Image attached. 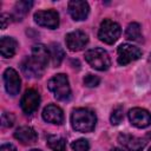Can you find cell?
Returning a JSON list of instances; mask_svg holds the SVG:
<instances>
[{
  "instance_id": "obj_25",
  "label": "cell",
  "mask_w": 151,
  "mask_h": 151,
  "mask_svg": "<svg viewBox=\"0 0 151 151\" xmlns=\"http://www.w3.org/2000/svg\"><path fill=\"white\" fill-rule=\"evenodd\" d=\"M0 21H1V28L5 29L7 27V25L11 22V15L7 13H2L0 15Z\"/></svg>"
},
{
  "instance_id": "obj_14",
  "label": "cell",
  "mask_w": 151,
  "mask_h": 151,
  "mask_svg": "<svg viewBox=\"0 0 151 151\" xmlns=\"http://www.w3.org/2000/svg\"><path fill=\"white\" fill-rule=\"evenodd\" d=\"M42 118L45 122L55 124V125H61L64 123V113L63 110L57 106V105H47L44 111H42Z\"/></svg>"
},
{
  "instance_id": "obj_7",
  "label": "cell",
  "mask_w": 151,
  "mask_h": 151,
  "mask_svg": "<svg viewBox=\"0 0 151 151\" xmlns=\"http://www.w3.org/2000/svg\"><path fill=\"white\" fill-rule=\"evenodd\" d=\"M45 68H46V66L44 64H41L40 61H38L32 55L25 58L21 63V71L28 78H39V77H41L45 72Z\"/></svg>"
},
{
  "instance_id": "obj_21",
  "label": "cell",
  "mask_w": 151,
  "mask_h": 151,
  "mask_svg": "<svg viewBox=\"0 0 151 151\" xmlns=\"http://www.w3.org/2000/svg\"><path fill=\"white\" fill-rule=\"evenodd\" d=\"M124 118V110L122 106H117L116 109H113L112 113H111V117H110V120H111V124L112 125H118L122 123Z\"/></svg>"
},
{
  "instance_id": "obj_11",
  "label": "cell",
  "mask_w": 151,
  "mask_h": 151,
  "mask_svg": "<svg viewBox=\"0 0 151 151\" xmlns=\"http://www.w3.org/2000/svg\"><path fill=\"white\" fill-rule=\"evenodd\" d=\"M4 83H5V88H6L8 94L17 96L19 93L21 80H20V77L15 70H13V68H6L5 70Z\"/></svg>"
},
{
  "instance_id": "obj_26",
  "label": "cell",
  "mask_w": 151,
  "mask_h": 151,
  "mask_svg": "<svg viewBox=\"0 0 151 151\" xmlns=\"http://www.w3.org/2000/svg\"><path fill=\"white\" fill-rule=\"evenodd\" d=\"M0 151H17V149L12 144H2L0 147Z\"/></svg>"
},
{
  "instance_id": "obj_9",
  "label": "cell",
  "mask_w": 151,
  "mask_h": 151,
  "mask_svg": "<svg viewBox=\"0 0 151 151\" xmlns=\"http://www.w3.org/2000/svg\"><path fill=\"white\" fill-rule=\"evenodd\" d=\"M39 104H40V94L33 88L27 90L20 100V106L26 114H31L34 111H37Z\"/></svg>"
},
{
  "instance_id": "obj_18",
  "label": "cell",
  "mask_w": 151,
  "mask_h": 151,
  "mask_svg": "<svg viewBox=\"0 0 151 151\" xmlns=\"http://www.w3.org/2000/svg\"><path fill=\"white\" fill-rule=\"evenodd\" d=\"M47 145L53 151H66V140L60 136H47Z\"/></svg>"
},
{
  "instance_id": "obj_15",
  "label": "cell",
  "mask_w": 151,
  "mask_h": 151,
  "mask_svg": "<svg viewBox=\"0 0 151 151\" xmlns=\"http://www.w3.org/2000/svg\"><path fill=\"white\" fill-rule=\"evenodd\" d=\"M14 138L24 145H32L37 142L38 134L31 126H21L14 132Z\"/></svg>"
},
{
  "instance_id": "obj_30",
  "label": "cell",
  "mask_w": 151,
  "mask_h": 151,
  "mask_svg": "<svg viewBox=\"0 0 151 151\" xmlns=\"http://www.w3.org/2000/svg\"><path fill=\"white\" fill-rule=\"evenodd\" d=\"M149 151H151V147H150V149H149Z\"/></svg>"
},
{
  "instance_id": "obj_10",
  "label": "cell",
  "mask_w": 151,
  "mask_h": 151,
  "mask_svg": "<svg viewBox=\"0 0 151 151\" xmlns=\"http://www.w3.org/2000/svg\"><path fill=\"white\" fill-rule=\"evenodd\" d=\"M127 114L131 124L138 129H144L151 124V114L145 109L133 107L129 111Z\"/></svg>"
},
{
  "instance_id": "obj_12",
  "label": "cell",
  "mask_w": 151,
  "mask_h": 151,
  "mask_svg": "<svg viewBox=\"0 0 151 151\" xmlns=\"http://www.w3.org/2000/svg\"><path fill=\"white\" fill-rule=\"evenodd\" d=\"M68 13L76 21L85 20L90 13V6L86 1L72 0L68 2Z\"/></svg>"
},
{
  "instance_id": "obj_4",
  "label": "cell",
  "mask_w": 151,
  "mask_h": 151,
  "mask_svg": "<svg viewBox=\"0 0 151 151\" xmlns=\"http://www.w3.org/2000/svg\"><path fill=\"white\" fill-rule=\"evenodd\" d=\"M120 33H122V29L119 24L110 19H104L98 31V38L100 41L111 45L118 40V38L120 37Z\"/></svg>"
},
{
  "instance_id": "obj_22",
  "label": "cell",
  "mask_w": 151,
  "mask_h": 151,
  "mask_svg": "<svg viewBox=\"0 0 151 151\" xmlns=\"http://www.w3.org/2000/svg\"><path fill=\"white\" fill-rule=\"evenodd\" d=\"M71 147L73 149V151H88L90 150V143L87 139L80 138V139L72 142Z\"/></svg>"
},
{
  "instance_id": "obj_5",
  "label": "cell",
  "mask_w": 151,
  "mask_h": 151,
  "mask_svg": "<svg viewBox=\"0 0 151 151\" xmlns=\"http://www.w3.org/2000/svg\"><path fill=\"white\" fill-rule=\"evenodd\" d=\"M118 64L125 66L142 57V51L133 45L130 44H122L118 47Z\"/></svg>"
},
{
  "instance_id": "obj_20",
  "label": "cell",
  "mask_w": 151,
  "mask_h": 151,
  "mask_svg": "<svg viewBox=\"0 0 151 151\" xmlns=\"http://www.w3.org/2000/svg\"><path fill=\"white\" fill-rule=\"evenodd\" d=\"M32 6H33L32 1H18L14 7V18L17 20H21V18L29 11Z\"/></svg>"
},
{
  "instance_id": "obj_1",
  "label": "cell",
  "mask_w": 151,
  "mask_h": 151,
  "mask_svg": "<svg viewBox=\"0 0 151 151\" xmlns=\"http://www.w3.org/2000/svg\"><path fill=\"white\" fill-rule=\"evenodd\" d=\"M97 117L93 111L84 107H79L72 111L71 125L78 132H91L94 130Z\"/></svg>"
},
{
  "instance_id": "obj_19",
  "label": "cell",
  "mask_w": 151,
  "mask_h": 151,
  "mask_svg": "<svg viewBox=\"0 0 151 151\" xmlns=\"http://www.w3.org/2000/svg\"><path fill=\"white\" fill-rule=\"evenodd\" d=\"M50 53H51V58H52V61H53V65L54 66H59L65 57V53L63 51V48L60 47L59 44H52L51 47H50Z\"/></svg>"
},
{
  "instance_id": "obj_23",
  "label": "cell",
  "mask_w": 151,
  "mask_h": 151,
  "mask_svg": "<svg viewBox=\"0 0 151 151\" xmlns=\"http://www.w3.org/2000/svg\"><path fill=\"white\" fill-rule=\"evenodd\" d=\"M99 83H100V78L94 74H87L84 78V84L87 87H96L99 85Z\"/></svg>"
},
{
  "instance_id": "obj_29",
  "label": "cell",
  "mask_w": 151,
  "mask_h": 151,
  "mask_svg": "<svg viewBox=\"0 0 151 151\" xmlns=\"http://www.w3.org/2000/svg\"><path fill=\"white\" fill-rule=\"evenodd\" d=\"M149 60H150V63H151V54H150V59H149Z\"/></svg>"
},
{
  "instance_id": "obj_8",
  "label": "cell",
  "mask_w": 151,
  "mask_h": 151,
  "mask_svg": "<svg viewBox=\"0 0 151 151\" xmlns=\"http://www.w3.org/2000/svg\"><path fill=\"white\" fill-rule=\"evenodd\" d=\"M65 41H66V46L68 47L70 51L77 52V51L83 50L87 45L88 37L83 31H73V32H70L66 34Z\"/></svg>"
},
{
  "instance_id": "obj_17",
  "label": "cell",
  "mask_w": 151,
  "mask_h": 151,
  "mask_svg": "<svg viewBox=\"0 0 151 151\" xmlns=\"http://www.w3.org/2000/svg\"><path fill=\"white\" fill-rule=\"evenodd\" d=\"M125 37L129 40L132 41H142L143 40V34H142V29H140V25L138 22H131L129 24L126 32H125Z\"/></svg>"
},
{
  "instance_id": "obj_24",
  "label": "cell",
  "mask_w": 151,
  "mask_h": 151,
  "mask_svg": "<svg viewBox=\"0 0 151 151\" xmlns=\"http://www.w3.org/2000/svg\"><path fill=\"white\" fill-rule=\"evenodd\" d=\"M14 123V117L12 113H7V112H4L2 116H1V125L4 127H11Z\"/></svg>"
},
{
  "instance_id": "obj_6",
  "label": "cell",
  "mask_w": 151,
  "mask_h": 151,
  "mask_svg": "<svg viewBox=\"0 0 151 151\" xmlns=\"http://www.w3.org/2000/svg\"><path fill=\"white\" fill-rule=\"evenodd\" d=\"M34 21L42 27L54 29L59 26V14L54 9L48 11H38L34 13Z\"/></svg>"
},
{
  "instance_id": "obj_3",
  "label": "cell",
  "mask_w": 151,
  "mask_h": 151,
  "mask_svg": "<svg viewBox=\"0 0 151 151\" xmlns=\"http://www.w3.org/2000/svg\"><path fill=\"white\" fill-rule=\"evenodd\" d=\"M85 59L91 65V67H93L94 70H98V71H106L111 66V59H110L107 52L99 47L86 51Z\"/></svg>"
},
{
  "instance_id": "obj_27",
  "label": "cell",
  "mask_w": 151,
  "mask_h": 151,
  "mask_svg": "<svg viewBox=\"0 0 151 151\" xmlns=\"http://www.w3.org/2000/svg\"><path fill=\"white\" fill-rule=\"evenodd\" d=\"M111 151H125V150H122V149H118V147H116V149H112ZM127 151V150H126Z\"/></svg>"
},
{
  "instance_id": "obj_28",
  "label": "cell",
  "mask_w": 151,
  "mask_h": 151,
  "mask_svg": "<svg viewBox=\"0 0 151 151\" xmlns=\"http://www.w3.org/2000/svg\"><path fill=\"white\" fill-rule=\"evenodd\" d=\"M29 151H41V150H38V149H32V150H29Z\"/></svg>"
},
{
  "instance_id": "obj_16",
  "label": "cell",
  "mask_w": 151,
  "mask_h": 151,
  "mask_svg": "<svg viewBox=\"0 0 151 151\" xmlns=\"http://www.w3.org/2000/svg\"><path fill=\"white\" fill-rule=\"evenodd\" d=\"M18 42L12 37H2L0 40V52L4 58H11L15 54Z\"/></svg>"
},
{
  "instance_id": "obj_2",
  "label": "cell",
  "mask_w": 151,
  "mask_h": 151,
  "mask_svg": "<svg viewBox=\"0 0 151 151\" xmlns=\"http://www.w3.org/2000/svg\"><path fill=\"white\" fill-rule=\"evenodd\" d=\"M48 90L53 93L54 98L58 100H67L71 97V87L68 78L64 73L53 76L47 83Z\"/></svg>"
},
{
  "instance_id": "obj_13",
  "label": "cell",
  "mask_w": 151,
  "mask_h": 151,
  "mask_svg": "<svg viewBox=\"0 0 151 151\" xmlns=\"http://www.w3.org/2000/svg\"><path fill=\"white\" fill-rule=\"evenodd\" d=\"M118 142L127 151H142L145 147V144H146V142L144 139L131 136V134H126V133L119 134L118 136Z\"/></svg>"
}]
</instances>
